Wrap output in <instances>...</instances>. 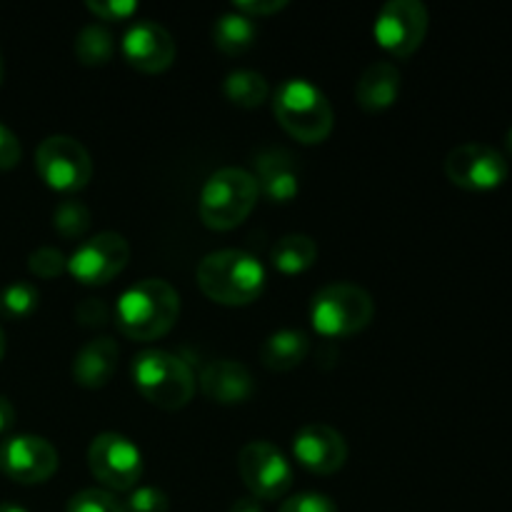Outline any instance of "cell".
<instances>
[{"instance_id":"6da1fadb","label":"cell","mask_w":512,"mask_h":512,"mask_svg":"<svg viewBox=\"0 0 512 512\" xmlns=\"http://www.w3.org/2000/svg\"><path fill=\"white\" fill-rule=\"evenodd\" d=\"M180 315V295L168 280L143 278L123 290L115 303V325L130 340H158Z\"/></svg>"},{"instance_id":"7c38bea8","label":"cell","mask_w":512,"mask_h":512,"mask_svg":"<svg viewBox=\"0 0 512 512\" xmlns=\"http://www.w3.org/2000/svg\"><path fill=\"white\" fill-rule=\"evenodd\" d=\"M128 260V240L120 233L105 230L75 248L68 258V273L83 285H105L128 268Z\"/></svg>"},{"instance_id":"5bb4252c","label":"cell","mask_w":512,"mask_h":512,"mask_svg":"<svg viewBox=\"0 0 512 512\" xmlns=\"http://www.w3.org/2000/svg\"><path fill=\"white\" fill-rule=\"evenodd\" d=\"M123 58L140 73H163L175 60V40L155 20H138L123 35Z\"/></svg>"},{"instance_id":"30bf717a","label":"cell","mask_w":512,"mask_h":512,"mask_svg":"<svg viewBox=\"0 0 512 512\" xmlns=\"http://www.w3.org/2000/svg\"><path fill=\"white\" fill-rule=\"evenodd\" d=\"M508 160L500 150L483 143H463L445 158V175L458 188L470 193H488L508 180Z\"/></svg>"},{"instance_id":"83f0119b","label":"cell","mask_w":512,"mask_h":512,"mask_svg":"<svg viewBox=\"0 0 512 512\" xmlns=\"http://www.w3.org/2000/svg\"><path fill=\"white\" fill-rule=\"evenodd\" d=\"M28 270L35 275V278H43V280L60 278L63 273H68V258H65L58 248L43 245V248L33 250V253L28 255Z\"/></svg>"},{"instance_id":"8d00e7d4","label":"cell","mask_w":512,"mask_h":512,"mask_svg":"<svg viewBox=\"0 0 512 512\" xmlns=\"http://www.w3.org/2000/svg\"><path fill=\"white\" fill-rule=\"evenodd\" d=\"M0 512H28V510L20 508V505H13V503H3L0 505Z\"/></svg>"},{"instance_id":"d4e9b609","label":"cell","mask_w":512,"mask_h":512,"mask_svg":"<svg viewBox=\"0 0 512 512\" xmlns=\"http://www.w3.org/2000/svg\"><path fill=\"white\" fill-rule=\"evenodd\" d=\"M40 290L33 283L15 280L0 290V315L8 320H25L38 310Z\"/></svg>"},{"instance_id":"e0dca14e","label":"cell","mask_w":512,"mask_h":512,"mask_svg":"<svg viewBox=\"0 0 512 512\" xmlns=\"http://www.w3.org/2000/svg\"><path fill=\"white\" fill-rule=\"evenodd\" d=\"M200 390L218 405H240L255 393V380L238 360H213L200 375Z\"/></svg>"},{"instance_id":"e575fe53","label":"cell","mask_w":512,"mask_h":512,"mask_svg":"<svg viewBox=\"0 0 512 512\" xmlns=\"http://www.w3.org/2000/svg\"><path fill=\"white\" fill-rule=\"evenodd\" d=\"M15 425V408L5 395H0V435L8 433Z\"/></svg>"},{"instance_id":"cb8c5ba5","label":"cell","mask_w":512,"mask_h":512,"mask_svg":"<svg viewBox=\"0 0 512 512\" xmlns=\"http://www.w3.org/2000/svg\"><path fill=\"white\" fill-rule=\"evenodd\" d=\"M115 40L108 28L100 23L85 25L75 38V55L83 65H105L113 58Z\"/></svg>"},{"instance_id":"f546056e","label":"cell","mask_w":512,"mask_h":512,"mask_svg":"<svg viewBox=\"0 0 512 512\" xmlns=\"http://www.w3.org/2000/svg\"><path fill=\"white\" fill-rule=\"evenodd\" d=\"M280 512H338V505L323 493H298L280 505Z\"/></svg>"},{"instance_id":"1f68e13d","label":"cell","mask_w":512,"mask_h":512,"mask_svg":"<svg viewBox=\"0 0 512 512\" xmlns=\"http://www.w3.org/2000/svg\"><path fill=\"white\" fill-rule=\"evenodd\" d=\"M20 140L8 125L0 123V170H10L20 163Z\"/></svg>"},{"instance_id":"2e32d148","label":"cell","mask_w":512,"mask_h":512,"mask_svg":"<svg viewBox=\"0 0 512 512\" xmlns=\"http://www.w3.org/2000/svg\"><path fill=\"white\" fill-rule=\"evenodd\" d=\"M255 183L273 203H290L300 190L298 158L285 148H268L255 155Z\"/></svg>"},{"instance_id":"277c9868","label":"cell","mask_w":512,"mask_h":512,"mask_svg":"<svg viewBox=\"0 0 512 512\" xmlns=\"http://www.w3.org/2000/svg\"><path fill=\"white\" fill-rule=\"evenodd\" d=\"M260 198L253 173L243 168H220L200 190V220L210 230H233L253 213Z\"/></svg>"},{"instance_id":"d590c367","label":"cell","mask_w":512,"mask_h":512,"mask_svg":"<svg viewBox=\"0 0 512 512\" xmlns=\"http://www.w3.org/2000/svg\"><path fill=\"white\" fill-rule=\"evenodd\" d=\"M228 512H263V508H260V503L255 498H240L230 505Z\"/></svg>"},{"instance_id":"ba28073f","label":"cell","mask_w":512,"mask_h":512,"mask_svg":"<svg viewBox=\"0 0 512 512\" xmlns=\"http://www.w3.org/2000/svg\"><path fill=\"white\" fill-rule=\"evenodd\" d=\"M88 468L110 493L133 490L143 475V455L125 435L100 433L88 448Z\"/></svg>"},{"instance_id":"8fae6325","label":"cell","mask_w":512,"mask_h":512,"mask_svg":"<svg viewBox=\"0 0 512 512\" xmlns=\"http://www.w3.org/2000/svg\"><path fill=\"white\" fill-rule=\"evenodd\" d=\"M238 470L255 500H280L293 485V468L268 440H253L238 455Z\"/></svg>"},{"instance_id":"f35d334b","label":"cell","mask_w":512,"mask_h":512,"mask_svg":"<svg viewBox=\"0 0 512 512\" xmlns=\"http://www.w3.org/2000/svg\"><path fill=\"white\" fill-rule=\"evenodd\" d=\"M3 355H5V333L3 328H0V360H3Z\"/></svg>"},{"instance_id":"3957f363","label":"cell","mask_w":512,"mask_h":512,"mask_svg":"<svg viewBox=\"0 0 512 512\" xmlns=\"http://www.w3.org/2000/svg\"><path fill=\"white\" fill-rule=\"evenodd\" d=\"M273 113L285 133L305 145L323 143L335 125V113L323 90L305 78H288L278 85Z\"/></svg>"},{"instance_id":"f1b7e54d","label":"cell","mask_w":512,"mask_h":512,"mask_svg":"<svg viewBox=\"0 0 512 512\" xmlns=\"http://www.w3.org/2000/svg\"><path fill=\"white\" fill-rule=\"evenodd\" d=\"M123 505L125 512H168L170 508L168 495L160 488H150V485L130 490L128 500Z\"/></svg>"},{"instance_id":"4fadbf2b","label":"cell","mask_w":512,"mask_h":512,"mask_svg":"<svg viewBox=\"0 0 512 512\" xmlns=\"http://www.w3.org/2000/svg\"><path fill=\"white\" fill-rule=\"evenodd\" d=\"M0 470L15 483H45L58 470V450L40 435H13L0 443Z\"/></svg>"},{"instance_id":"7a4b0ae2","label":"cell","mask_w":512,"mask_h":512,"mask_svg":"<svg viewBox=\"0 0 512 512\" xmlns=\"http://www.w3.org/2000/svg\"><path fill=\"white\" fill-rule=\"evenodd\" d=\"M198 285L220 305H250L263 295L265 268L245 250H215L198 265Z\"/></svg>"},{"instance_id":"d6986e66","label":"cell","mask_w":512,"mask_h":512,"mask_svg":"<svg viewBox=\"0 0 512 512\" xmlns=\"http://www.w3.org/2000/svg\"><path fill=\"white\" fill-rule=\"evenodd\" d=\"M400 95V70L390 60H378L363 70L355 83V100L368 113L388 110Z\"/></svg>"},{"instance_id":"836d02e7","label":"cell","mask_w":512,"mask_h":512,"mask_svg":"<svg viewBox=\"0 0 512 512\" xmlns=\"http://www.w3.org/2000/svg\"><path fill=\"white\" fill-rule=\"evenodd\" d=\"M75 318L83 325H103L108 320V310H105V305L100 300H85L75 310Z\"/></svg>"},{"instance_id":"ac0fdd59","label":"cell","mask_w":512,"mask_h":512,"mask_svg":"<svg viewBox=\"0 0 512 512\" xmlns=\"http://www.w3.org/2000/svg\"><path fill=\"white\" fill-rule=\"evenodd\" d=\"M118 343L113 338H95L85 343L73 358V380L80 388L98 390L110 383L118 368Z\"/></svg>"},{"instance_id":"ffe728a7","label":"cell","mask_w":512,"mask_h":512,"mask_svg":"<svg viewBox=\"0 0 512 512\" xmlns=\"http://www.w3.org/2000/svg\"><path fill=\"white\" fill-rule=\"evenodd\" d=\"M310 353V338L303 330L285 328L275 330L273 335H268V340L260 348V360L268 370L275 373H288V370L298 368Z\"/></svg>"},{"instance_id":"d6a6232c","label":"cell","mask_w":512,"mask_h":512,"mask_svg":"<svg viewBox=\"0 0 512 512\" xmlns=\"http://www.w3.org/2000/svg\"><path fill=\"white\" fill-rule=\"evenodd\" d=\"M288 8V0H238L233 3V10L248 15V18H260V15H273Z\"/></svg>"},{"instance_id":"8992f818","label":"cell","mask_w":512,"mask_h":512,"mask_svg":"<svg viewBox=\"0 0 512 512\" xmlns=\"http://www.w3.org/2000/svg\"><path fill=\"white\" fill-rule=\"evenodd\" d=\"M375 303L368 290L353 283H333L320 288L310 303V323L325 338H348L370 325Z\"/></svg>"},{"instance_id":"9a60e30c","label":"cell","mask_w":512,"mask_h":512,"mask_svg":"<svg viewBox=\"0 0 512 512\" xmlns=\"http://www.w3.org/2000/svg\"><path fill=\"white\" fill-rule=\"evenodd\" d=\"M293 455L305 470L315 475H333L348 460V443L335 428L308 423L295 433Z\"/></svg>"},{"instance_id":"484cf974","label":"cell","mask_w":512,"mask_h":512,"mask_svg":"<svg viewBox=\"0 0 512 512\" xmlns=\"http://www.w3.org/2000/svg\"><path fill=\"white\" fill-rule=\"evenodd\" d=\"M53 228L68 240L83 238L90 228V210L75 198L60 200L53 210Z\"/></svg>"},{"instance_id":"44dd1931","label":"cell","mask_w":512,"mask_h":512,"mask_svg":"<svg viewBox=\"0 0 512 512\" xmlns=\"http://www.w3.org/2000/svg\"><path fill=\"white\" fill-rule=\"evenodd\" d=\"M255 38H258V23L238 10L223 13L213 25V43L225 55H243L245 50L253 48Z\"/></svg>"},{"instance_id":"603a6c76","label":"cell","mask_w":512,"mask_h":512,"mask_svg":"<svg viewBox=\"0 0 512 512\" xmlns=\"http://www.w3.org/2000/svg\"><path fill=\"white\" fill-rule=\"evenodd\" d=\"M223 93L238 108H258L268 100L270 85L258 70H233L225 78Z\"/></svg>"},{"instance_id":"74e56055","label":"cell","mask_w":512,"mask_h":512,"mask_svg":"<svg viewBox=\"0 0 512 512\" xmlns=\"http://www.w3.org/2000/svg\"><path fill=\"white\" fill-rule=\"evenodd\" d=\"M505 148H508L510 158H512V128L508 130V135H505Z\"/></svg>"},{"instance_id":"ab89813d","label":"cell","mask_w":512,"mask_h":512,"mask_svg":"<svg viewBox=\"0 0 512 512\" xmlns=\"http://www.w3.org/2000/svg\"><path fill=\"white\" fill-rule=\"evenodd\" d=\"M3 75H5V63H3V53H0V83H3Z\"/></svg>"},{"instance_id":"7402d4cb","label":"cell","mask_w":512,"mask_h":512,"mask_svg":"<svg viewBox=\"0 0 512 512\" xmlns=\"http://www.w3.org/2000/svg\"><path fill=\"white\" fill-rule=\"evenodd\" d=\"M270 260L283 275L305 273L318 260V243L303 233L283 235L270 250Z\"/></svg>"},{"instance_id":"9c48e42d","label":"cell","mask_w":512,"mask_h":512,"mask_svg":"<svg viewBox=\"0 0 512 512\" xmlns=\"http://www.w3.org/2000/svg\"><path fill=\"white\" fill-rule=\"evenodd\" d=\"M375 40L393 58H410L428 35V8L420 0H388L373 25Z\"/></svg>"},{"instance_id":"52a82bcc","label":"cell","mask_w":512,"mask_h":512,"mask_svg":"<svg viewBox=\"0 0 512 512\" xmlns=\"http://www.w3.org/2000/svg\"><path fill=\"white\" fill-rule=\"evenodd\" d=\"M35 168L43 183L58 193H78L93 178V160L85 145L70 135H50L35 150Z\"/></svg>"},{"instance_id":"4316f807","label":"cell","mask_w":512,"mask_h":512,"mask_svg":"<svg viewBox=\"0 0 512 512\" xmlns=\"http://www.w3.org/2000/svg\"><path fill=\"white\" fill-rule=\"evenodd\" d=\"M65 512H125V505L110 490H80L68 500Z\"/></svg>"},{"instance_id":"5b68a950","label":"cell","mask_w":512,"mask_h":512,"mask_svg":"<svg viewBox=\"0 0 512 512\" xmlns=\"http://www.w3.org/2000/svg\"><path fill=\"white\" fill-rule=\"evenodd\" d=\"M133 383L148 403L163 410H180L193 400L195 378L188 365L165 350H143L135 355Z\"/></svg>"},{"instance_id":"4dcf8cb0","label":"cell","mask_w":512,"mask_h":512,"mask_svg":"<svg viewBox=\"0 0 512 512\" xmlns=\"http://www.w3.org/2000/svg\"><path fill=\"white\" fill-rule=\"evenodd\" d=\"M85 8L100 20H125L138 10V3L133 0H88Z\"/></svg>"}]
</instances>
